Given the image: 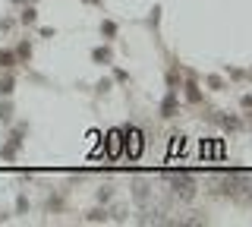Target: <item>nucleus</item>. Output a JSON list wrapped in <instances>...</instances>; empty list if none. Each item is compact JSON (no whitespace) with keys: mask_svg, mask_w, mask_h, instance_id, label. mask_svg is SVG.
I'll return each instance as SVG.
<instances>
[{"mask_svg":"<svg viewBox=\"0 0 252 227\" xmlns=\"http://www.w3.org/2000/svg\"><path fill=\"white\" fill-rule=\"evenodd\" d=\"M89 3H94V0H89Z\"/></svg>","mask_w":252,"mask_h":227,"instance_id":"4","label":"nucleus"},{"mask_svg":"<svg viewBox=\"0 0 252 227\" xmlns=\"http://www.w3.org/2000/svg\"><path fill=\"white\" fill-rule=\"evenodd\" d=\"M170 190L177 193L180 199H192V195H195V180L189 177L186 170H183V174H170Z\"/></svg>","mask_w":252,"mask_h":227,"instance_id":"1","label":"nucleus"},{"mask_svg":"<svg viewBox=\"0 0 252 227\" xmlns=\"http://www.w3.org/2000/svg\"><path fill=\"white\" fill-rule=\"evenodd\" d=\"M186 98L189 101H202V92H199V85H195V82H186Z\"/></svg>","mask_w":252,"mask_h":227,"instance_id":"2","label":"nucleus"},{"mask_svg":"<svg viewBox=\"0 0 252 227\" xmlns=\"http://www.w3.org/2000/svg\"><path fill=\"white\" fill-rule=\"evenodd\" d=\"M0 66H13V54L10 51H0Z\"/></svg>","mask_w":252,"mask_h":227,"instance_id":"3","label":"nucleus"}]
</instances>
